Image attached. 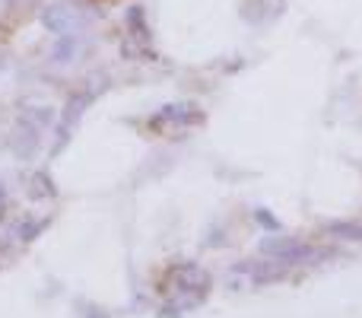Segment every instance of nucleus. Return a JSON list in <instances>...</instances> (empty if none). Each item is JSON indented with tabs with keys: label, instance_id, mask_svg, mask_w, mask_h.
<instances>
[{
	"label": "nucleus",
	"instance_id": "f257e3e1",
	"mask_svg": "<svg viewBox=\"0 0 362 318\" xmlns=\"http://www.w3.org/2000/svg\"><path fill=\"white\" fill-rule=\"evenodd\" d=\"M261 251L283 264H308L318 258V249L299 242V239H267V242L261 245Z\"/></svg>",
	"mask_w": 362,
	"mask_h": 318
},
{
	"label": "nucleus",
	"instance_id": "f03ea898",
	"mask_svg": "<svg viewBox=\"0 0 362 318\" xmlns=\"http://www.w3.org/2000/svg\"><path fill=\"white\" fill-rule=\"evenodd\" d=\"M93 96H95L93 89H83V93H76V96H70L67 99L64 115H61V134H57V137H61V147H64V140H67V134L74 131V125L80 121V115L86 112V106L93 102Z\"/></svg>",
	"mask_w": 362,
	"mask_h": 318
},
{
	"label": "nucleus",
	"instance_id": "7ed1b4c3",
	"mask_svg": "<svg viewBox=\"0 0 362 318\" xmlns=\"http://www.w3.org/2000/svg\"><path fill=\"white\" fill-rule=\"evenodd\" d=\"M175 280H178V287L185 290V293H200L204 296L206 290H210V274L200 271L197 264H185V268H178Z\"/></svg>",
	"mask_w": 362,
	"mask_h": 318
},
{
	"label": "nucleus",
	"instance_id": "20e7f679",
	"mask_svg": "<svg viewBox=\"0 0 362 318\" xmlns=\"http://www.w3.org/2000/svg\"><path fill=\"white\" fill-rule=\"evenodd\" d=\"M197 106H191V102H172V106H163L156 112V121H169V125H191V121H197Z\"/></svg>",
	"mask_w": 362,
	"mask_h": 318
},
{
	"label": "nucleus",
	"instance_id": "39448f33",
	"mask_svg": "<svg viewBox=\"0 0 362 318\" xmlns=\"http://www.w3.org/2000/svg\"><path fill=\"white\" fill-rule=\"evenodd\" d=\"M327 232L337 239H346V242H362V223H331Z\"/></svg>",
	"mask_w": 362,
	"mask_h": 318
},
{
	"label": "nucleus",
	"instance_id": "423d86ee",
	"mask_svg": "<svg viewBox=\"0 0 362 318\" xmlns=\"http://www.w3.org/2000/svg\"><path fill=\"white\" fill-rule=\"evenodd\" d=\"M257 223H261V226H270V229H280V223H276V220L270 217L267 210H257Z\"/></svg>",
	"mask_w": 362,
	"mask_h": 318
},
{
	"label": "nucleus",
	"instance_id": "0eeeda50",
	"mask_svg": "<svg viewBox=\"0 0 362 318\" xmlns=\"http://www.w3.org/2000/svg\"><path fill=\"white\" fill-rule=\"evenodd\" d=\"M89 318H105V315H102V312H89Z\"/></svg>",
	"mask_w": 362,
	"mask_h": 318
}]
</instances>
